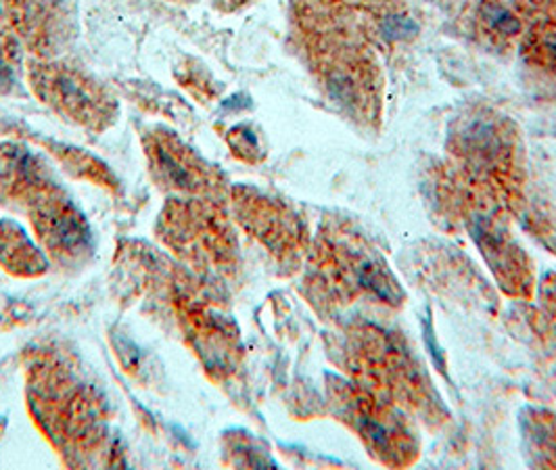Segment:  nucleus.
Returning <instances> with one entry per match:
<instances>
[{
    "label": "nucleus",
    "instance_id": "1",
    "mask_svg": "<svg viewBox=\"0 0 556 470\" xmlns=\"http://www.w3.org/2000/svg\"><path fill=\"white\" fill-rule=\"evenodd\" d=\"M325 4H333V7H364V4H375L381 0H320Z\"/></svg>",
    "mask_w": 556,
    "mask_h": 470
},
{
    "label": "nucleus",
    "instance_id": "2",
    "mask_svg": "<svg viewBox=\"0 0 556 470\" xmlns=\"http://www.w3.org/2000/svg\"><path fill=\"white\" fill-rule=\"evenodd\" d=\"M220 4H224L226 9H237V7H243V4H248L251 0H218Z\"/></svg>",
    "mask_w": 556,
    "mask_h": 470
}]
</instances>
